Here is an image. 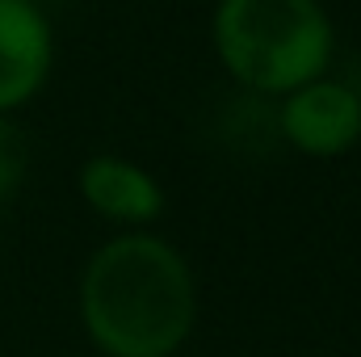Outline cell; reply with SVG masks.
I'll use <instances>...</instances> for the list:
<instances>
[{"mask_svg":"<svg viewBox=\"0 0 361 357\" xmlns=\"http://www.w3.org/2000/svg\"><path fill=\"white\" fill-rule=\"evenodd\" d=\"M277 122L290 147L307 156H341L361 139V97L341 80L315 76L286 92Z\"/></svg>","mask_w":361,"mask_h":357,"instance_id":"obj_3","label":"cell"},{"mask_svg":"<svg viewBox=\"0 0 361 357\" xmlns=\"http://www.w3.org/2000/svg\"><path fill=\"white\" fill-rule=\"evenodd\" d=\"M214 51L261 97H286L332 63V21L319 0H219Z\"/></svg>","mask_w":361,"mask_h":357,"instance_id":"obj_2","label":"cell"},{"mask_svg":"<svg viewBox=\"0 0 361 357\" xmlns=\"http://www.w3.org/2000/svg\"><path fill=\"white\" fill-rule=\"evenodd\" d=\"M51 76V25L34 0H0V114L25 105Z\"/></svg>","mask_w":361,"mask_h":357,"instance_id":"obj_4","label":"cell"},{"mask_svg":"<svg viewBox=\"0 0 361 357\" xmlns=\"http://www.w3.org/2000/svg\"><path fill=\"white\" fill-rule=\"evenodd\" d=\"M80 193L92 210L109 223H152L164 210V189L147 169L122 156H92L80 169Z\"/></svg>","mask_w":361,"mask_h":357,"instance_id":"obj_5","label":"cell"},{"mask_svg":"<svg viewBox=\"0 0 361 357\" xmlns=\"http://www.w3.org/2000/svg\"><path fill=\"white\" fill-rule=\"evenodd\" d=\"M80 320L105 357H173L197 320L193 273L160 236H114L80 273Z\"/></svg>","mask_w":361,"mask_h":357,"instance_id":"obj_1","label":"cell"},{"mask_svg":"<svg viewBox=\"0 0 361 357\" xmlns=\"http://www.w3.org/2000/svg\"><path fill=\"white\" fill-rule=\"evenodd\" d=\"M25 169H30V143H25V131L0 114V206L17 198L21 181H25Z\"/></svg>","mask_w":361,"mask_h":357,"instance_id":"obj_6","label":"cell"}]
</instances>
